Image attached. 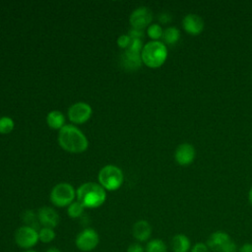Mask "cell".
Returning <instances> with one entry per match:
<instances>
[{
    "label": "cell",
    "mask_w": 252,
    "mask_h": 252,
    "mask_svg": "<svg viewBox=\"0 0 252 252\" xmlns=\"http://www.w3.org/2000/svg\"><path fill=\"white\" fill-rule=\"evenodd\" d=\"M146 252H167L165 242L159 238H154L147 242L145 247Z\"/></svg>",
    "instance_id": "19"
},
{
    "label": "cell",
    "mask_w": 252,
    "mask_h": 252,
    "mask_svg": "<svg viewBox=\"0 0 252 252\" xmlns=\"http://www.w3.org/2000/svg\"><path fill=\"white\" fill-rule=\"evenodd\" d=\"M161 38L163 40V43H166L168 45H173L179 40L180 32L175 27H168L165 30H163Z\"/></svg>",
    "instance_id": "18"
},
{
    "label": "cell",
    "mask_w": 252,
    "mask_h": 252,
    "mask_svg": "<svg viewBox=\"0 0 252 252\" xmlns=\"http://www.w3.org/2000/svg\"><path fill=\"white\" fill-rule=\"evenodd\" d=\"M127 252H145V247L139 242H134L127 247Z\"/></svg>",
    "instance_id": "29"
},
{
    "label": "cell",
    "mask_w": 252,
    "mask_h": 252,
    "mask_svg": "<svg viewBox=\"0 0 252 252\" xmlns=\"http://www.w3.org/2000/svg\"><path fill=\"white\" fill-rule=\"evenodd\" d=\"M93 113V109L90 104L86 102H76L72 104L68 109V117L70 121L75 124H83L87 122Z\"/></svg>",
    "instance_id": "8"
},
{
    "label": "cell",
    "mask_w": 252,
    "mask_h": 252,
    "mask_svg": "<svg viewBox=\"0 0 252 252\" xmlns=\"http://www.w3.org/2000/svg\"><path fill=\"white\" fill-rule=\"evenodd\" d=\"M173 252H190L191 242L187 235L183 233H177L171 238L170 243Z\"/></svg>",
    "instance_id": "16"
},
{
    "label": "cell",
    "mask_w": 252,
    "mask_h": 252,
    "mask_svg": "<svg viewBox=\"0 0 252 252\" xmlns=\"http://www.w3.org/2000/svg\"><path fill=\"white\" fill-rule=\"evenodd\" d=\"M46 122L49 128L54 130H60L65 126V117L62 112L58 110H52L47 114Z\"/></svg>",
    "instance_id": "17"
},
{
    "label": "cell",
    "mask_w": 252,
    "mask_h": 252,
    "mask_svg": "<svg viewBox=\"0 0 252 252\" xmlns=\"http://www.w3.org/2000/svg\"><path fill=\"white\" fill-rule=\"evenodd\" d=\"M143 47H144V45H143V42L141 39H132L131 38V42L126 50H129V51H132L135 53H141Z\"/></svg>",
    "instance_id": "25"
},
{
    "label": "cell",
    "mask_w": 252,
    "mask_h": 252,
    "mask_svg": "<svg viewBox=\"0 0 252 252\" xmlns=\"http://www.w3.org/2000/svg\"><path fill=\"white\" fill-rule=\"evenodd\" d=\"M120 62L126 71H136L142 66L143 63L141 53H135L129 50H125L121 54Z\"/></svg>",
    "instance_id": "14"
},
{
    "label": "cell",
    "mask_w": 252,
    "mask_h": 252,
    "mask_svg": "<svg viewBox=\"0 0 252 252\" xmlns=\"http://www.w3.org/2000/svg\"><path fill=\"white\" fill-rule=\"evenodd\" d=\"M37 219L39 224L43 227L54 228L59 223L60 218L57 212L50 207H42L37 211Z\"/></svg>",
    "instance_id": "12"
},
{
    "label": "cell",
    "mask_w": 252,
    "mask_h": 252,
    "mask_svg": "<svg viewBox=\"0 0 252 252\" xmlns=\"http://www.w3.org/2000/svg\"><path fill=\"white\" fill-rule=\"evenodd\" d=\"M130 42H131V37L128 34H122L117 38V45L120 48H123L125 50L128 48Z\"/></svg>",
    "instance_id": "26"
},
{
    "label": "cell",
    "mask_w": 252,
    "mask_h": 252,
    "mask_svg": "<svg viewBox=\"0 0 252 252\" xmlns=\"http://www.w3.org/2000/svg\"><path fill=\"white\" fill-rule=\"evenodd\" d=\"M99 243V235L94 228L88 227L80 231L75 239L76 247L83 252H90L96 248Z\"/></svg>",
    "instance_id": "7"
},
{
    "label": "cell",
    "mask_w": 252,
    "mask_h": 252,
    "mask_svg": "<svg viewBox=\"0 0 252 252\" xmlns=\"http://www.w3.org/2000/svg\"><path fill=\"white\" fill-rule=\"evenodd\" d=\"M238 252H252V243H244L238 249Z\"/></svg>",
    "instance_id": "31"
},
{
    "label": "cell",
    "mask_w": 252,
    "mask_h": 252,
    "mask_svg": "<svg viewBox=\"0 0 252 252\" xmlns=\"http://www.w3.org/2000/svg\"><path fill=\"white\" fill-rule=\"evenodd\" d=\"M231 240L228 233L222 230H217L210 234L207 240V246L215 252H221L226 244Z\"/></svg>",
    "instance_id": "13"
},
{
    "label": "cell",
    "mask_w": 252,
    "mask_h": 252,
    "mask_svg": "<svg viewBox=\"0 0 252 252\" xmlns=\"http://www.w3.org/2000/svg\"><path fill=\"white\" fill-rule=\"evenodd\" d=\"M182 27L187 33L197 35L203 32L205 23L199 15L187 14L182 20Z\"/></svg>",
    "instance_id": "11"
},
{
    "label": "cell",
    "mask_w": 252,
    "mask_h": 252,
    "mask_svg": "<svg viewBox=\"0 0 252 252\" xmlns=\"http://www.w3.org/2000/svg\"><path fill=\"white\" fill-rule=\"evenodd\" d=\"M147 33H148L149 37L152 38L153 40H158L162 37L163 30L161 29V27L158 24H152L148 27Z\"/></svg>",
    "instance_id": "24"
},
{
    "label": "cell",
    "mask_w": 252,
    "mask_h": 252,
    "mask_svg": "<svg viewBox=\"0 0 252 252\" xmlns=\"http://www.w3.org/2000/svg\"><path fill=\"white\" fill-rule=\"evenodd\" d=\"M99 185L108 191H114L120 188L123 184V173L122 170L113 164L103 166L97 175Z\"/></svg>",
    "instance_id": "4"
},
{
    "label": "cell",
    "mask_w": 252,
    "mask_h": 252,
    "mask_svg": "<svg viewBox=\"0 0 252 252\" xmlns=\"http://www.w3.org/2000/svg\"><path fill=\"white\" fill-rule=\"evenodd\" d=\"M57 139L60 147L72 154H80L88 149L87 137L74 125L67 124L60 129Z\"/></svg>",
    "instance_id": "1"
},
{
    "label": "cell",
    "mask_w": 252,
    "mask_h": 252,
    "mask_svg": "<svg viewBox=\"0 0 252 252\" xmlns=\"http://www.w3.org/2000/svg\"><path fill=\"white\" fill-rule=\"evenodd\" d=\"M77 201L85 208L95 209L100 207L106 200L105 190L94 182H86L82 184L76 191Z\"/></svg>",
    "instance_id": "2"
},
{
    "label": "cell",
    "mask_w": 252,
    "mask_h": 252,
    "mask_svg": "<svg viewBox=\"0 0 252 252\" xmlns=\"http://www.w3.org/2000/svg\"><path fill=\"white\" fill-rule=\"evenodd\" d=\"M172 20L171 18V15L167 12H163V13H160L158 15V21L161 23V24H168L170 23Z\"/></svg>",
    "instance_id": "30"
},
{
    "label": "cell",
    "mask_w": 252,
    "mask_h": 252,
    "mask_svg": "<svg viewBox=\"0 0 252 252\" xmlns=\"http://www.w3.org/2000/svg\"><path fill=\"white\" fill-rule=\"evenodd\" d=\"M56 236V233L54 231V228L50 227H41L38 230V239L42 243H50L54 240Z\"/></svg>",
    "instance_id": "21"
},
{
    "label": "cell",
    "mask_w": 252,
    "mask_h": 252,
    "mask_svg": "<svg viewBox=\"0 0 252 252\" xmlns=\"http://www.w3.org/2000/svg\"><path fill=\"white\" fill-rule=\"evenodd\" d=\"M195 149L188 143L180 144L174 153V158L179 165L186 166L193 162L195 158Z\"/></svg>",
    "instance_id": "10"
},
{
    "label": "cell",
    "mask_w": 252,
    "mask_h": 252,
    "mask_svg": "<svg viewBox=\"0 0 252 252\" xmlns=\"http://www.w3.org/2000/svg\"><path fill=\"white\" fill-rule=\"evenodd\" d=\"M23 220L24 222L26 223L25 225H28V226H31V227H33L36 229V227L38 226V219H37V214L35 215L32 211L29 210V211H26L23 215Z\"/></svg>",
    "instance_id": "22"
},
{
    "label": "cell",
    "mask_w": 252,
    "mask_h": 252,
    "mask_svg": "<svg viewBox=\"0 0 252 252\" xmlns=\"http://www.w3.org/2000/svg\"><path fill=\"white\" fill-rule=\"evenodd\" d=\"M76 192L74 187L69 183H58L50 192L51 203L59 208L68 207L74 202Z\"/></svg>",
    "instance_id": "5"
},
{
    "label": "cell",
    "mask_w": 252,
    "mask_h": 252,
    "mask_svg": "<svg viewBox=\"0 0 252 252\" xmlns=\"http://www.w3.org/2000/svg\"><path fill=\"white\" fill-rule=\"evenodd\" d=\"M84 210L85 207L79 201H74L67 207V214L71 219H77L83 215Z\"/></svg>",
    "instance_id": "20"
},
{
    "label": "cell",
    "mask_w": 252,
    "mask_h": 252,
    "mask_svg": "<svg viewBox=\"0 0 252 252\" xmlns=\"http://www.w3.org/2000/svg\"><path fill=\"white\" fill-rule=\"evenodd\" d=\"M153 20V13L148 7H139L135 9L130 15L129 22L133 29L144 30L149 27Z\"/></svg>",
    "instance_id": "9"
},
{
    "label": "cell",
    "mask_w": 252,
    "mask_h": 252,
    "mask_svg": "<svg viewBox=\"0 0 252 252\" xmlns=\"http://www.w3.org/2000/svg\"><path fill=\"white\" fill-rule=\"evenodd\" d=\"M132 234L139 242H145L149 240L152 235V226L149 221L145 220H137L132 226Z\"/></svg>",
    "instance_id": "15"
},
{
    "label": "cell",
    "mask_w": 252,
    "mask_h": 252,
    "mask_svg": "<svg viewBox=\"0 0 252 252\" xmlns=\"http://www.w3.org/2000/svg\"><path fill=\"white\" fill-rule=\"evenodd\" d=\"M128 35L132 39H141L144 36V32L143 30H138V29H131L128 32Z\"/></svg>",
    "instance_id": "28"
},
{
    "label": "cell",
    "mask_w": 252,
    "mask_h": 252,
    "mask_svg": "<svg viewBox=\"0 0 252 252\" xmlns=\"http://www.w3.org/2000/svg\"><path fill=\"white\" fill-rule=\"evenodd\" d=\"M248 199H249V202H250V204L252 205V187L250 188V190H249V194H248Z\"/></svg>",
    "instance_id": "33"
},
{
    "label": "cell",
    "mask_w": 252,
    "mask_h": 252,
    "mask_svg": "<svg viewBox=\"0 0 252 252\" xmlns=\"http://www.w3.org/2000/svg\"><path fill=\"white\" fill-rule=\"evenodd\" d=\"M45 252H61V251L58 248H56L55 246H52V247H49L48 249H46Z\"/></svg>",
    "instance_id": "32"
},
{
    "label": "cell",
    "mask_w": 252,
    "mask_h": 252,
    "mask_svg": "<svg viewBox=\"0 0 252 252\" xmlns=\"http://www.w3.org/2000/svg\"><path fill=\"white\" fill-rule=\"evenodd\" d=\"M14 240L20 248L24 250H30L34 247L39 241L38 231L33 227L22 225L16 229L14 234Z\"/></svg>",
    "instance_id": "6"
},
{
    "label": "cell",
    "mask_w": 252,
    "mask_h": 252,
    "mask_svg": "<svg viewBox=\"0 0 252 252\" xmlns=\"http://www.w3.org/2000/svg\"><path fill=\"white\" fill-rule=\"evenodd\" d=\"M14 121L11 117H0V134H9L14 129Z\"/></svg>",
    "instance_id": "23"
},
{
    "label": "cell",
    "mask_w": 252,
    "mask_h": 252,
    "mask_svg": "<svg viewBox=\"0 0 252 252\" xmlns=\"http://www.w3.org/2000/svg\"><path fill=\"white\" fill-rule=\"evenodd\" d=\"M190 252H209V247L204 242H198L191 247Z\"/></svg>",
    "instance_id": "27"
},
{
    "label": "cell",
    "mask_w": 252,
    "mask_h": 252,
    "mask_svg": "<svg viewBox=\"0 0 252 252\" xmlns=\"http://www.w3.org/2000/svg\"><path fill=\"white\" fill-rule=\"evenodd\" d=\"M141 57L146 66L150 68H158L167 58V48L162 41L152 40L144 45Z\"/></svg>",
    "instance_id": "3"
},
{
    "label": "cell",
    "mask_w": 252,
    "mask_h": 252,
    "mask_svg": "<svg viewBox=\"0 0 252 252\" xmlns=\"http://www.w3.org/2000/svg\"><path fill=\"white\" fill-rule=\"evenodd\" d=\"M23 252H37L35 250H32V249H30V250H24Z\"/></svg>",
    "instance_id": "34"
}]
</instances>
